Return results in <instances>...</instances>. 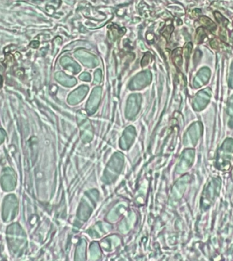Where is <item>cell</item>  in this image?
Listing matches in <instances>:
<instances>
[{"instance_id":"6da1fadb","label":"cell","mask_w":233,"mask_h":261,"mask_svg":"<svg viewBox=\"0 0 233 261\" xmlns=\"http://www.w3.org/2000/svg\"><path fill=\"white\" fill-rule=\"evenodd\" d=\"M199 21H200V23L202 24L203 26L206 27L207 29H208L211 31H213L216 29V27H217L216 24L214 22H213V20L211 19H209V17L205 16H200L199 19Z\"/></svg>"},{"instance_id":"8992f818","label":"cell","mask_w":233,"mask_h":261,"mask_svg":"<svg viewBox=\"0 0 233 261\" xmlns=\"http://www.w3.org/2000/svg\"><path fill=\"white\" fill-rule=\"evenodd\" d=\"M211 46L214 49H217L218 47H219V42L217 41V40L216 39H213V40L211 41Z\"/></svg>"},{"instance_id":"277c9868","label":"cell","mask_w":233,"mask_h":261,"mask_svg":"<svg viewBox=\"0 0 233 261\" xmlns=\"http://www.w3.org/2000/svg\"><path fill=\"white\" fill-rule=\"evenodd\" d=\"M6 65L8 66H12L14 62V58L12 54L8 53V54H6L5 56V61Z\"/></svg>"},{"instance_id":"52a82bcc","label":"cell","mask_w":233,"mask_h":261,"mask_svg":"<svg viewBox=\"0 0 233 261\" xmlns=\"http://www.w3.org/2000/svg\"><path fill=\"white\" fill-rule=\"evenodd\" d=\"M3 67V65L2 64L0 63V70H1V69H2V67ZM2 82H3V78H2V76L1 74H0V88H1V87H2Z\"/></svg>"},{"instance_id":"5b68a950","label":"cell","mask_w":233,"mask_h":261,"mask_svg":"<svg viewBox=\"0 0 233 261\" xmlns=\"http://www.w3.org/2000/svg\"><path fill=\"white\" fill-rule=\"evenodd\" d=\"M192 48V45L191 43H188V44L185 46L184 52H185V56H186V58H188V56L191 52Z\"/></svg>"},{"instance_id":"3957f363","label":"cell","mask_w":233,"mask_h":261,"mask_svg":"<svg viewBox=\"0 0 233 261\" xmlns=\"http://www.w3.org/2000/svg\"><path fill=\"white\" fill-rule=\"evenodd\" d=\"M207 36L205 31H204L203 28H199L197 29V33H196V40L198 43L202 42L203 40L205 39V38Z\"/></svg>"},{"instance_id":"7a4b0ae2","label":"cell","mask_w":233,"mask_h":261,"mask_svg":"<svg viewBox=\"0 0 233 261\" xmlns=\"http://www.w3.org/2000/svg\"><path fill=\"white\" fill-rule=\"evenodd\" d=\"M213 14L218 23H219L220 24H221L223 27H225L226 26V25L228 23V20L226 19V18H224L219 12H217V11L214 12Z\"/></svg>"}]
</instances>
